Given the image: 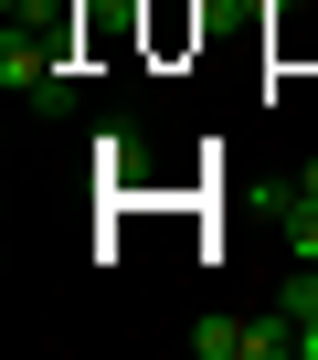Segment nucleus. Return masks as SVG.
<instances>
[{"label": "nucleus", "mask_w": 318, "mask_h": 360, "mask_svg": "<svg viewBox=\"0 0 318 360\" xmlns=\"http://www.w3.org/2000/svg\"><path fill=\"white\" fill-rule=\"evenodd\" d=\"M297 360H318V307H307V318H297Z\"/></svg>", "instance_id": "39448f33"}, {"label": "nucleus", "mask_w": 318, "mask_h": 360, "mask_svg": "<svg viewBox=\"0 0 318 360\" xmlns=\"http://www.w3.org/2000/svg\"><path fill=\"white\" fill-rule=\"evenodd\" d=\"M0 85H11L22 106H43V117L75 106V64H64V22L53 11H32V22L0 32Z\"/></svg>", "instance_id": "f257e3e1"}, {"label": "nucleus", "mask_w": 318, "mask_h": 360, "mask_svg": "<svg viewBox=\"0 0 318 360\" xmlns=\"http://www.w3.org/2000/svg\"><path fill=\"white\" fill-rule=\"evenodd\" d=\"M202 11H255V0H202Z\"/></svg>", "instance_id": "423d86ee"}, {"label": "nucleus", "mask_w": 318, "mask_h": 360, "mask_svg": "<svg viewBox=\"0 0 318 360\" xmlns=\"http://www.w3.org/2000/svg\"><path fill=\"white\" fill-rule=\"evenodd\" d=\"M96 159H106V169L127 180V169H138V127H106V138H96Z\"/></svg>", "instance_id": "20e7f679"}, {"label": "nucleus", "mask_w": 318, "mask_h": 360, "mask_svg": "<svg viewBox=\"0 0 318 360\" xmlns=\"http://www.w3.org/2000/svg\"><path fill=\"white\" fill-rule=\"evenodd\" d=\"M244 328L255 318H191V360H244Z\"/></svg>", "instance_id": "7ed1b4c3"}, {"label": "nucleus", "mask_w": 318, "mask_h": 360, "mask_svg": "<svg viewBox=\"0 0 318 360\" xmlns=\"http://www.w3.org/2000/svg\"><path fill=\"white\" fill-rule=\"evenodd\" d=\"M276 233H286V255H297V265H318V159L276 191Z\"/></svg>", "instance_id": "f03ea898"}]
</instances>
